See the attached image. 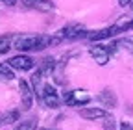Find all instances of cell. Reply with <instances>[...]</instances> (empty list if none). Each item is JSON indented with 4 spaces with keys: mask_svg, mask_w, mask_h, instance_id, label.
I'll use <instances>...</instances> for the list:
<instances>
[{
    "mask_svg": "<svg viewBox=\"0 0 133 130\" xmlns=\"http://www.w3.org/2000/svg\"><path fill=\"white\" fill-rule=\"evenodd\" d=\"M81 37H87V32H85V26L83 24H69V26H65L57 32V36L52 37L54 43H59L61 39H81Z\"/></svg>",
    "mask_w": 133,
    "mask_h": 130,
    "instance_id": "7a4b0ae2",
    "label": "cell"
},
{
    "mask_svg": "<svg viewBox=\"0 0 133 130\" xmlns=\"http://www.w3.org/2000/svg\"><path fill=\"white\" fill-rule=\"evenodd\" d=\"M126 28H129V22H118V24H113L109 28H104V30H96V32H89L87 34V39L89 41H102L105 37H113L116 34L124 32Z\"/></svg>",
    "mask_w": 133,
    "mask_h": 130,
    "instance_id": "3957f363",
    "label": "cell"
},
{
    "mask_svg": "<svg viewBox=\"0 0 133 130\" xmlns=\"http://www.w3.org/2000/svg\"><path fill=\"white\" fill-rule=\"evenodd\" d=\"M79 115H81L83 119L92 121V119H102V117H105L107 113H105L102 108H87V110H81V111H79Z\"/></svg>",
    "mask_w": 133,
    "mask_h": 130,
    "instance_id": "30bf717a",
    "label": "cell"
},
{
    "mask_svg": "<svg viewBox=\"0 0 133 130\" xmlns=\"http://www.w3.org/2000/svg\"><path fill=\"white\" fill-rule=\"evenodd\" d=\"M41 130H50V128H41Z\"/></svg>",
    "mask_w": 133,
    "mask_h": 130,
    "instance_id": "d6986e66",
    "label": "cell"
},
{
    "mask_svg": "<svg viewBox=\"0 0 133 130\" xmlns=\"http://www.w3.org/2000/svg\"><path fill=\"white\" fill-rule=\"evenodd\" d=\"M13 41H15V36L11 34L0 36V54H8L9 48H13Z\"/></svg>",
    "mask_w": 133,
    "mask_h": 130,
    "instance_id": "8fae6325",
    "label": "cell"
},
{
    "mask_svg": "<svg viewBox=\"0 0 133 130\" xmlns=\"http://www.w3.org/2000/svg\"><path fill=\"white\" fill-rule=\"evenodd\" d=\"M54 43V39L50 36H15V41H13V48L17 50H22V52H28V50H43V48L50 46Z\"/></svg>",
    "mask_w": 133,
    "mask_h": 130,
    "instance_id": "6da1fadb",
    "label": "cell"
},
{
    "mask_svg": "<svg viewBox=\"0 0 133 130\" xmlns=\"http://www.w3.org/2000/svg\"><path fill=\"white\" fill-rule=\"evenodd\" d=\"M17 117H19V111L17 110H13V111H8L4 117H0L4 123H13V121H17Z\"/></svg>",
    "mask_w": 133,
    "mask_h": 130,
    "instance_id": "5bb4252c",
    "label": "cell"
},
{
    "mask_svg": "<svg viewBox=\"0 0 133 130\" xmlns=\"http://www.w3.org/2000/svg\"><path fill=\"white\" fill-rule=\"evenodd\" d=\"M100 101H102V102H107L109 106H113V104H115V97H109V91H105V93L100 95Z\"/></svg>",
    "mask_w": 133,
    "mask_h": 130,
    "instance_id": "9a60e30c",
    "label": "cell"
},
{
    "mask_svg": "<svg viewBox=\"0 0 133 130\" xmlns=\"http://www.w3.org/2000/svg\"><path fill=\"white\" fill-rule=\"evenodd\" d=\"M89 101H91V95L85 93L83 89H74L65 93V102L69 106H81V104H87Z\"/></svg>",
    "mask_w": 133,
    "mask_h": 130,
    "instance_id": "277c9868",
    "label": "cell"
},
{
    "mask_svg": "<svg viewBox=\"0 0 133 130\" xmlns=\"http://www.w3.org/2000/svg\"><path fill=\"white\" fill-rule=\"evenodd\" d=\"M129 28H133V21H129Z\"/></svg>",
    "mask_w": 133,
    "mask_h": 130,
    "instance_id": "ac0fdd59",
    "label": "cell"
},
{
    "mask_svg": "<svg viewBox=\"0 0 133 130\" xmlns=\"http://www.w3.org/2000/svg\"><path fill=\"white\" fill-rule=\"evenodd\" d=\"M19 87H21V101H22V108L24 110H30L31 108V102H33V91L30 87V84L26 80H21L19 82Z\"/></svg>",
    "mask_w": 133,
    "mask_h": 130,
    "instance_id": "52a82bcc",
    "label": "cell"
},
{
    "mask_svg": "<svg viewBox=\"0 0 133 130\" xmlns=\"http://www.w3.org/2000/svg\"><path fill=\"white\" fill-rule=\"evenodd\" d=\"M0 2H4V4H9V6H13L17 0H0Z\"/></svg>",
    "mask_w": 133,
    "mask_h": 130,
    "instance_id": "2e32d148",
    "label": "cell"
},
{
    "mask_svg": "<svg viewBox=\"0 0 133 130\" xmlns=\"http://www.w3.org/2000/svg\"><path fill=\"white\" fill-rule=\"evenodd\" d=\"M0 123H2V119H0Z\"/></svg>",
    "mask_w": 133,
    "mask_h": 130,
    "instance_id": "ffe728a7",
    "label": "cell"
},
{
    "mask_svg": "<svg viewBox=\"0 0 133 130\" xmlns=\"http://www.w3.org/2000/svg\"><path fill=\"white\" fill-rule=\"evenodd\" d=\"M24 6L39 9V11H52L54 9V2H52V0H24Z\"/></svg>",
    "mask_w": 133,
    "mask_h": 130,
    "instance_id": "9c48e42d",
    "label": "cell"
},
{
    "mask_svg": "<svg viewBox=\"0 0 133 130\" xmlns=\"http://www.w3.org/2000/svg\"><path fill=\"white\" fill-rule=\"evenodd\" d=\"M120 130H131V126H129V125H126V123H124V125H122V128H120Z\"/></svg>",
    "mask_w": 133,
    "mask_h": 130,
    "instance_id": "e0dca14e",
    "label": "cell"
},
{
    "mask_svg": "<svg viewBox=\"0 0 133 130\" xmlns=\"http://www.w3.org/2000/svg\"><path fill=\"white\" fill-rule=\"evenodd\" d=\"M35 128H37V119L35 117H31L28 121H22L21 125L15 126V130H35Z\"/></svg>",
    "mask_w": 133,
    "mask_h": 130,
    "instance_id": "7c38bea8",
    "label": "cell"
},
{
    "mask_svg": "<svg viewBox=\"0 0 133 130\" xmlns=\"http://www.w3.org/2000/svg\"><path fill=\"white\" fill-rule=\"evenodd\" d=\"M91 56L94 58L96 63L105 65L107 60H109V50H107L105 46H102V45H94V46H91Z\"/></svg>",
    "mask_w": 133,
    "mask_h": 130,
    "instance_id": "ba28073f",
    "label": "cell"
},
{
    "mask_svg": "<svg viewBox=\"0 0 133 130\" xmlns=\"http://www.w3.org/2000/svg\"><path fill=\"white\" fill-rule=\"evenodd\" d=\"M33 61L30 56H26V54H19V56H13L11 60H8V65L11 69H19V71H30V69H33Z\"/></svg>",
    "mask_w": 133,
    "mask_h": 130,
    "instance_id": "8992f818",
    "label": "cell"
},
{
    "mask_svg": "<svg viewBox=\"0 0 133 130\" xmlns=\"http://www.w3.org/2000/svg\"><path fill=\"white\" fill-rule=\"evenodd\" d=\"M0 76L6 78V80H13L15 78V73H13V69L9 67L8 63H0Z\"/></svg>",
    "mask_w": 133,
    "mask_h": 130,
    "instance_id": "4fadbf2b",
    "label": "cell"
},
{
    "mask_svg": "<svg viewBox=\"0 0 133 130\" xmlns=\"http://www.w3.org/2000/svg\"><path fill=\"white\" fill-rule=\"evenodd\" d=\"M41 101H43L48 108H59V104H61V99H59V95H57L56 87L50 86V84H46V86L43 87Z\"/></svg>",
    "mask_w": 133,
    "mask_h": 130,
    "instance_id": "5b68a950",
    "label": "cell"
}]
</instances>
